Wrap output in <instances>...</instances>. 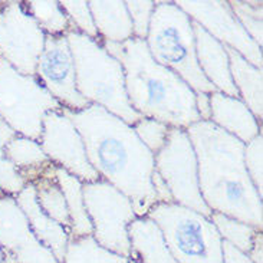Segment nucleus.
<instances>
[{"mask_svg": "<svg viewBox=\"0 0 263 263\" xmlns=\"http://www.w3.org/2000/svg\"><path fill=\"white\" fill-rule=\"evenodd\" d=\"M209 219L214 224V228L217 230V233L220 235L223 242L235 246L236 249L246 253V255L252 249L253 240H255L257 233L262 232V230L253 228L250 224H246V223L237 220V219L229 217L226 214L217 213V212H212Z\"/></svg>", "mask_w": 263, "mask_h": 263, "instance_id": "25", "label": "nucleus"}, {"mask_svg": "<svg viewBox=\"0 0 263 263\" xmlns=\"http://www.w3.org/2000/svg\"><path fill=\"white\" fill-rule=\"evenodd\" d=\"M59 3H61L64 12L68 16L69 22H71V26L73 30H77V32L82 33V35L89 36L92 39L100 41L88 2L64 0V2H59Z\"/></svg>", "mask_w": 263, "mask_h": 263, "instance_id": "30", "label": "nucleus"}, {"mask_svg": "<svg viewBox=\"0 0 263 263\" xmlns=\"http://www.w3.org/2000/svg\"><path fill=\"white\" fill-rule=\"evenodd\" d=\"M232 81L239 98L259 121L263 118V69L249 64L242 55L226 46Z\"/></svg>", "mask_w": 263, "mask_h": 263, "instance_id": "19", "label": "nucleus"}, {"mask_svg": "<svg viewBox=\"0 0 263 263\" xmlns=\"http://www.w3.org/2000/svg\"><path fill=\"white\" fill-rule=\"evenodd\" d=\"M62 109L36 75H23L0 58V120L26 138L39 140L43 117Z\"/></svg>", "mask_w": 263, "mask_h": 263, "instance_id": "7", "label": "nucleus"}, {"mask_svg": "<svg viewBox=\"0 0 263 263\" xmlns=\"http://www.w3.org/2000/svg\"><path fill=\"white\" fill-rule=\"evenodd\" d=\"M55 178L66 200L71 220V239L92 236V224L84 201V181L61 167H55Z\"/></svg>", "mask_w": 263, "mask_h": 263, "instance_id": "22", "label": "nucleus"}, {"mask_svg": "<svg viewBox=\"0 0 263 263\" xmlns=\"http://www.w3.org/2000/svg\"><path fill=\"white\" fill-rule=\"evenodd\" d=\"M101 42L122 43L134 37L125 2H88Z\"/></svg>", "mask_w": 263, "mask_h": 263, "instance_id": "20", "label": "nucleus"}, {"mask_svg": "<svg viewBox=\"0 0 263 263\" xmlns=\"http://www.w3.org/2000/svg\"><path fill=\"white\" fill-rule=\"evenodd\" d=\"M125 6L128 10L129 19L133 23L134 37L145 41L148 35L149 22L156 7V2L145 0V2H125Z\"/></svg>", "mask_w": 263, "mask_h": 263, "instance_id": "32", "label": "nucleus"}, {"mask_svg": "<svg viewBox=\"0 0 263 263\" xmlns=\"http://www.w3.org/2000/svg\"><path fill=\"white\" fill-rule=\"evenodd\" d=\"M5 154L19 171L26 184L35 183L55 164L45 154L39 141L14 134L5 144Z\"/></svg>", "mask_w": 263, "mask_h": 263, "instance_id": "21", "label": "nucleus"}, {"mask_svg": "<svg viewBox=\"0 0 263 263\" xmlns=\"http://www.w3.org/2000/svg\"><path fill=\"white\" fill-rule=\"evenodd\" d=\"M101 43L124 68L125 91L135 112L173 128L187 129L201 121L196 109V92L153 59L145 41L133 37L122 43Z\"/></svg>", "mask_w": 263, "mask_h": 263, "instance_id": "3", "label": "nucleus"}, {"mask_svg": "<svg viewBox=\"0 0 263 263\" xmlns=\"http://www.w3.org/2000/svg\"><path fill=\"white\" fill-rule=\"evenodd\" d=\"M145 43L153 59L178 75L194 92H216L200 71L193 21L174 2H156Z\"/></svg>", "mask_w": 263, "mask_h": 263, "instance_id": "5", "label": "nucleus"}, {"mask_svg": "<svg viewBox=\"0 0 263 263\" xmlns=\"http://www.w3.org/2000/svg\"><path fill=\"white\" fill-rule=\"evenodd\" d=\"M196 109L201 121H210V93L196 92Z\"/></svg>", "mask_w": 263, "mask_h": 263, "instance_id": "35", "label": "nucleus"}, {"mask_svg": "<svg viewBox=\"0 0 263 263\" xmlns=\"http://www.w3.org/2000/svg\"><path fill=\"white\" fill-rule=\"evenodd\" d=\"M82 137L92 168L133 203L137 217H145L157 204L151 177L154 156L134 133L133 125L98 105L81 111L62 109Z\"/></svg>", "mask_w": 263, "mask_h": 263, "instance_id": "1", "label": "nucleus"}, {"mask_svg": "<svg viewBox=\"0 0 263 263\" xmlns=\"http://www.w3.org/2000/svg\"><path fill=\"white\" fill-rule=\"evenodd\" d=\"M35 75L62 109L81 111L91 105L77 88L75 62L66 35H46Z\"/></svg>", "mask_w": 263, "mask_h": 263, "instance_id": "12", "label": "nucleus"}, {"mask_svg": "<svg viewBox=\"0 0 263 263\" xmlns=\"http://www.w3.org/2000/svg\"><path fill=\"white\" fill-rule=\"evenodd\" d=\"M154 170L165 181L174 203L206 217L212 214L200 193L197 158L185 129L171 128L165 145L154 156Z\"/></svg>", "mask_w": 263, "mask_h": 263, "instance_id": "9", "label": "nucleus"}, {"mask_svg": "<svg viewBox=\"0 0 263 263\" xmlns=\"http://www.w3.org/2000/svg\"><path fill=\"white\" fill-rule=\"evenodd\" d=\"M39 144L57 167L73 174L84 183L100 180L86 156L82 137L62 109L50 111L43 117Z\"/></svg>", "mask_w": 263, "mask_h": 263, "instance_id": "13", "label": "nucleus"}, {"mask_svg": "<svg viewBox=\"0 0 263 263\" xmlns=\"http://www.w3.org/2000/svg\"><path fill=\"white\" fill-rule=\"evenodd\" d=\"M193 29L196 41V57L200 71L203 72V75L217 92L229 97H239L230 75L226 46L216 41L213 36L209 35L196 22H193Z\"/></svg>", "mask_w": 263, "mask_h": 263, "instance_id": "17", "label": "nucleus"}, {"mask_svg": "<svg viewBox=\"0 0 263 263\" xmlns=\"http://www.w3.org/2000/svg\"><path fill=\"white\" fill-rule=\"evenodd\" d=\"M223 263H252L246 253L237 250L235 246L223 242Z\"/></svg>", "mask_w": 263, "mask_h": 263, "instance_id": "34", "label": "nucleus"}, {"mask_svg": "<svg viewBox=\"0 0 263 263\" xmlns=\"http://www.w3.org/2000/svg\"><path fill=\"white\" fill-rule=\"evenodd\" d=\"M75 62V79L79 93L89 104L134 125L142 117L129 105L125 91L124 68L120 61L108 53L101 41L77 30L66 33Z\"/></svg>", "mask_w": 263, "mask_h": 263, "instance_id": "4", "label": "nucleus"}, {"mask_svg": "<svg viewBox=\"0 0 263 263\" xmlns=\"http://www.w3.org/2000/svg\"><path fill=\"white\" fill-rule=\"evenodd\" d=\"M46 35L25 2L0 3V58L23 75H35Z\"/></svg>", "mask_w": 263, "mask_h": 263, "instance_id": "10", "label": "nucleus"}, {"mask_svg": "<svg viewBox=\"0 0 263 263\" xmlns=\"http://www.w3.org/2000/svg\"><path fill=\"white\" fill-rule=\"evenodd\" d=\"M14 200L26 216L29 226L36 237L39 239V242L53 253L58 262H64L68 243L71 240V235L64 226H61L58 221L49 217L41 209L36 200L33 184H26V187L19 194L14 196Z\"/></svg>", "mask_w": 263, "mask_h": 263, "instance_id": "16", "label": "nucleus"}, {"mask_svg": "<svg viewBox=\"0 0 263 263\" xmlns=\"http://www.w3.org/2000/svg\"><path fill=\"white\" fill-rule=\"evenodd\" d=\"M243 163L249 174L252 184L255 185L257 193L263 196V135L259 134L256 138L245 144L243 149Z\"/></svg>", "mask_w": 263, "mask_h": 263, "instance_id": "31", "label": "nucleus"}, {"mask_svg": "<svg viewBox=\"0 0 263 263\" xmlns=\"http://www.w3.org/2000/svg\"><path fill=\"white\" fill-rule=\"evenodd\" d=\"M0 3H2V2H0Z\"/></svg>", "mask_w": 263, "mask_h": 263, "instance_id": "39", "label": "nucleus"}, {"mask_svg": "<svg viewBox=\"0 0 263 263\" xmlns=\"http://www.w3.org/2000/svg\"><path fill=\"white\" fill-rule=\"evenodd\" d=\"M174 3L216 41L236 50L249 64L263 69L262 48L253 42V39L240 26L229 6V2L177 0Z\"/></svg>", "mask_w": 263, "mask_h": 263, "instance_id": "11", "label": "nucleus"}, {"mask_svg": "<svg viewBox=\"0 0 263 263\" xmlns=\"http://www.w3.org/2000/svg\"><path fill=\"white\" fill-rule=\"evenodd\" d=\"M84 201L95 242L114 253L129 257L128 226L137 219L131 200L100 178L84 183Z\"/></svg>", "mask_w": 263, "mask_h": 263, "instance_id": "8", "label": "nucleus"}, {"mask_svg": "<svg viewBox=\"0 0 263 263\" xmlns=\"http://www.w3.org/2000/svg\"><path fill=\"white\" fill-rule=\"evenodd\" d=\"M29 13L35 19L37 26L42 29L45 35L59 36L66 35L73 30L71 22L64 12L61 3L57 0L45 2V0H30L25 2Z\"/></svg>", "mask_w": 263, "mask_h": 263, "instance_id": "24", "label": "nucleus"}, {"mask_svg": "<svg viewBox=\"0 0 263 263\" xmlns=\"http://www.w3.org/2000/svg\"><path fill=\"white\" fill-rule=\"evenodd\" d=\"M210 122L243 144L262 134V121L252 114L239 97H229L217 91L210 93Z\"/></svg>", "mask_w": 263, "mask_h": 263, "instance_id": "15", "label": "nucleus"}, {"mask_svg": "<svg viewBox=\"0 0 263 263\" xmlns=\"http://www.w3.org/2000/svg\"><path fill=\"white\" fill-rule=\"evenodd\" d=\"M3 250H2V248H0V263H3Z\"/></svg>", "mask_w": 263, "mask_h": 263, "instance_id": "37", "label": "nucleus"}, {"mask_svg": "<svg viewBox=\"0 0 263 263\" xmlns=\"http://www.w3.org/2000/svg\"><path fill=\"white\" fill-rule=\"evenodd\" d=\"M185 131L197 158L200 193L210 212L263 230L262 196L243 163L245 144L210 121L196 122Z\"/></svg>", "mask_w": 263, "mask_h": 263, "instance_id": "2", "label": "nucleus"}, {"mask_svg": "<svg viewBox=\"0 0 263 263\" xmlns=\"http://www.w3.org/2000/svg\"><path fill=\"white\" fill-rule=\"evenodd\" d=\"M129 259L137 263H177L161 229L149 217H137L128 226Z\"/></svg>", "mask_w": 263, "mask_h": 263, "instance_id": "18", "label": "nucleus"}, {"mask_svg": "<svg viewBox=\"0 0 263 263\" xmlns=\"http://www.w3.org/2000/svg\"><path fill=\"white\" fill-rule=\"evenodd\" d=\"M62 263H129V257L105 249L92 236H86L69 240Z\"/></svg>", "mask_w": 263, "mask_h": 263, "instance_id": "26", "label": "nucleus"}, {"mask_svg": "<svg viewBox=\"0 0 263 263\" xmlns=\"http://www.w3.org/2000/svg\"><path fill=\"white\" fill-rule=\"evenodd\" d=\"M0 248L16 263H59L39 242L12 196H0Z\"/></svg>", "mask_w": 263, "mask_h": 263, "instance_id": "14", "label": "nucleus"}, {"mask_svg": "<svg viewBox=\"0 0 263 263\" xmlns=\"http://www.w3.org/2000/svg\"><path fill=\"white\" fill-rule=\"evenodd\" d=\"M55 167L57 165L49 168L42 177L37 178L32 184L35 187L36 200L41 209L61 226H64L71 235V220H69L68 206L64 193L55 178Z\"/></svg>", "mask_w": 263, "mask_h": 263, "instance_id": "23", "label": "nucleus"}, {"mask_svg": "<svg viewBox=\"0 0 263 263\" xmlns=\"http://www.w3.org/2000/svg\"><path fill=\"white\" fill-rule=\"evenodd\" d=\"M229 6L246 33L260 48L263 45V2L232 0Z\"/></svg>", "mask_w": 263, "mask_h": 263, "instance_id": "28", "label": "nucleus"}, {"mask_svg": "<svg viewBox=\"0 0 263 263\" xmlns=\"http://www.w3.org/2000/svg\"><path fill=\"white\" fill-rule=\"evenodd\" d=\"M129 263H137L135 260H133V259H129Z\"/></svg>", "mask_w": 263, "mask_h": 263, "instance_id": "38", "label": "nucleus"}, {"mask_svg": "<svg viewBox=\"0 0 263 263\" xmlns=\"http://www.w3.org/2000/svg\"><path fill=\"white\" fill-rule=\"evenodd\" d=\"M151 183H153V189H154V193H156L157 203H174L173 197H171L170 190H168V187L165 184V181H164L161 176L156 170L153 173Z\"/></svg>", "mask_w": 263, "mask_h": 263, "instance_id": "33", "label": "nucleus"}, {"mask_svg": "<svg viewBox=\"0 0 263 263\" xmlns=\"http://www.w3.org/2000/svg\"><path fill=\"white\" fill-rule=\"evenodd\" d=\"M147 217L161 229L177 263H223V240L209 217L177 203H157Z\"/></svg>", "mask_w": 263, "mask_h": 263, "instance_id": "6", "label": "nucleus"}, {"mask_svg": "<svg viewBox=\"0 0 263 263\" xmlns=\"http://www.w3.org/2000/svg\"><path fill=\"white\" fill-rule=\"evenodd\" d=\"M133 128H134V133L138 137V140L148 148L153 156H156L157 153L165 145L173 127L161 121L153 120V118L142 117L141 120H138L133 125Z\"/></svg>", "mask_w": 263, "mask_h": 263, "instance_id": "29", "label": "nucleus"}, {"mask_svg": "<svg viewBox=\"0 0 263 263\" xmlns=\"http://www.w3.org/2000/svg\"><path fill=\"white\" fill-rule=\"evenodd\" d=\"M14 134L13 129L0 120V196L14 197L26 187V181L5 154V144Z\"/></svg>", "mask_w": 263, "mask_h": 263, "instance_id": "27", "label": "nucleus"}, {"mask_svg": "<svg viewBox=\"0 0 263 263\" xmlns=\"http://www.w3.org/2000/svg\"><path fill=\"white\" fill-rule=\"evenodd\" d=\"M248 257L252 263H263V233L259 232L253 240V246L248 253Z\"/></svg>", "mask_w": 263, "mask_h": 263, "instance_id": "36", "label": "nucleus"}]
</instances>
